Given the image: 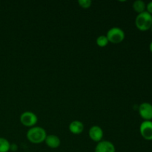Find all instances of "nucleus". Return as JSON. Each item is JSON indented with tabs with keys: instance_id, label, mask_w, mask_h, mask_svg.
I'll use <instances>...</instances> for the list:
<instances>
[{
	"instance_id": "obj_1",
	"label": "nucleus",
	"mask_w": 152,
	"mask_h": 152,
	"mask_svg": "<svg viewBox=\"0 0 152 152\" xmlns=\"http://www.w3.org/2000/svg\"><path fill=\"white\" fill-rule=\"evenodd\" d=\"M47 135L46 131L40 126H34L31 128L26 134L27 139L34 144H39L45 142Z\"/></svg>"
},
{
	"instance_id": "obj_2",
	"label": "nucleus",
	"mask_w": 152,
	"mask_h": 152,
	"mask_svg": "<svg viewBox=\"0 0 152 152\" xmlns=\"http://www.w3.org/2000/svg\"><path fill=\"white\" fill-rule=\"evenodd\" d=\"M135 25L140 31H148L152 26V15L146 10L137 14L135 19Z\"/></svg>"
},
{
	"instance_id": "obj_3",
	"label": "nucleus",
	"mask_w": 152,
	"mask_h": 152,
	"mask_svg": "<svg viewBox=\"0 0 152 152\" xmlns=\"http://www.w3.org/2000/svg\"><path fill=\"white\" fill-rule=\"evenodd\" d=\"M106 37L109 42L113 44H119L124 40L126 34L122 28L119 27H113L108 30Z\"/></svg>"
},
{
	"instance_id": "obj_4",
	"label": "nucleus",
	"mask_w": 152,
	"mask_h": 152,
	"mask_svg": "<svg viewBox=\"0 0 152 152\" xmlns=\"http://www.w3.org/2000/svg\"><path fill=\"white\" fill-rule=\"evenodd\" d=\"M19 120H20L21 123L24 126L29 128H32L35 126V125L38 122L37 116L32 111H25V112H23L20 115Z\"/></svg>"
},
{
	"instance_id": "obj_5",
	"label": "nucleus",
	"mask_w": 152,
	"mask_h": 152,
	"mask_svg": "<svg viewBox=\"0 0 152 152\" xmlns=\"http://www.w3.org/2000/svg\"><path fill=\"white\" fill-rule=\"evenodd\" d=\"M140 132L144 139L146 140H152L151 120H144L140 126Z\"/></svg>"
},
{
	"instance_id": "obj_6",
	"label": "nucleus",
	"mask_w": 152,
	"mask_h": 152,
	"mask_svg": "<svg viewBox=\"0 0 152 152\" xmlns=\"http://www.w3.org/2000/svg\"><path fill=\"white\" fill-rule=\"evenodd\" d=\"M139 114L144 120H152V105L149 102H142L138 108Z\"/></svg>"
},
{
	"instance_id": "obj_7",
	"label": "nucleus",
	"mask_w": 152,
	"mask_h": 152,
	"mask_svg": "<svg viewBox=\"0 0 152 152\" xmlns=\"http://www.w3.org/2000/svg\"><path fill=\"white\" fill-rule=\"evenodd\" d=\"M94 152H116V148L111 141L102 140L97 142Z\"/></svg>"
},
{
	"instance_id": "obj_8",
	"label": "nucleus",
	"mask_w": 152,
	"mask_h": 152,
	"mask_svg": "<svg viewBox=\"0 0 152 152\" xmlns=\"http://www.w3.org/2000/svg\"><path fill=\"white\" fill-rule=\"evenodd\" d=\"M88 135L91 140L99 142L102 141L104 133L102 128L99 127V126H93L89 129Z\"/></svg>"
},
{
	"instance_id": "obj_9",
	"label": "nucleus",
	"mask_w": 152,
	"mask_h": 152,
	"mask_svg": "<svg viewBox=\"0 0 152 152\" xmlns=\"http://www.w3.org/2000/svg\"><path fill=\"white\" fill-rule=\"evenodd\" d=\"M45 142L48 147L50 148H56L59 147L61 144V140L58 136L55 134L47 135Z\"/></svg>"
},
{
	"instance_id": "obj_10",
	"label": "nucleus",
	"mask_w": 152,
	"mask_h": 152,
	"mask_svg": "<svg viewBox=\"0 0 152 152\" xmlns=\"http://www.w3.org/2000/svg\"><path fill=\"white\" fill-rule=\"evenodd\" d=\"M68 129L71 133L74 134H80L84 131V125L80 120H74L70 123Z\"/></svg>"
},
{
	"instance_id": "obj_11",
	"label": "nucleus",
	"mask_w": 152,
	"mask_h": 152,
	"mask_svg": "<svg viewBox=\"0 0 152 152\" xmlns=\"http://www.w3.org/2000/svg\"><path fill=\"white\" fill-rule=\"evenodd\" d=\"M132 7H133L134 11H136L139 14V13L145 11L146 4H145V1H142V0H136V1H134Z\"/></svg>"
},
{
	"instance_id": "obj_12",
	"label": "nucleus",
	"mask_w": 152,
	"mask_h": 152,
	"mask_svg": "<svg viewBox=\"0 0 152 152\" xmlns=\"http://www.w3.org/2000/svg\"><path fill=\"white\" fill-rule=\"evenodd\" d=\"M10 143L7 139L0 137V152H8L10 151Z\"/></svg>"
},
{
	"instance_id": "obj_13",
	"label": "nucleus",
	"mask_w": 152,
	"mask_h": 152,
	"mask_svg": "<svg viewBox=\"0 0 152 152\" xmlns=\"http://www.w3.org/2000/svg\"><path fill=\"white\" fill-rule=\"evenodd\" d=\"M96 43L99 47L103 48L108 45L109 42H108V38H107L106 35H101L99 36V37L96 38Z\"/></svg>"
},
{
	"instance_id": "obj_14",
	"label": "nucleus",
	"mask_w": 152,
	"mask_h": 152,
	"mask_svg": "<svg viewBox=\"0 0 152 152\" xmlns=\"http://www.w3.org/2000/svg\"><path fill=\"white\" fill-rule=\"evenodd\" d=\"M78 4L83 8L87 9L91 6L92 1L91 0H79Z\"/></svg>"
},
{
	"instance_id": "obj_15",
	"label": "nucleus",
	"mask_w": 152,
	"mask_h": 152,
	"mask_svg": "<svg viewBox=\"0 0 152 152\" xmlns=\"http://www.w3.org/2000/svg\"><path fill=\"white\" fill-rule=\"evenodd\" d=\"M146 11L152 15V1L146 4Z\"/></svg>"
},
{
	"instance_id": "obj_16",
	"label": "nucleus",
	"mask_w": 152,
	"mask_h": 152,
	"mask_svg": "<svg viewBox=\"0 0 152 152\" xmlns=\"http://www.w3.org/2000/svg\"><path fill=\"white\" fill-rule=\"evenodd\" d=\"M17 149H18V146H17V145H16V144H15V143L10 144V151H16Z\"/></svg>"
},
{
	"instance_id": "obj_17",
	"label": "nucleus",
	"mask_w": 152,
	"mask_h": 152,
	"mask_svg": "<svg viewBox=\"0 0 152 152\" xmlns=\"http://www.w3.org/2000/svg\"><path fill=\"white\" fill-rule=\"evenodd\" d=\"M149 49H150V51L152 53V42L150 43V45H149Z\"/></svg>"
},
{
	"instance_id": "obj_18",
	"label": "nucleus",
	"mask_w": 152,
	"mask_h": 152,
	"mask_svg": "<svg viewBox=\"0 0 152 152\" xmlns=\"http://www.w3.org/2000/svg\"><path fill=\"white\" fill-rule=\"evenodd\" d=\"M151 31H152V26H151Z\"/></svg>"
}]
</instances>
